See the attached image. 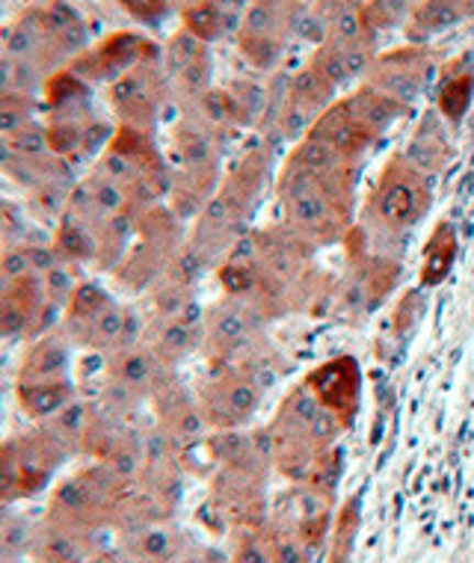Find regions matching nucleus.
Returning a JSON list of instances; mask_svg holds the SVG:
<instances>
[{"label":"nucleus","instance_id":"obj_15","mask_svg":"<svg viewBox=\"0 0 474 563\" xmlns=\"http://www.w3.org/2000/svg\"><path fill=\"white\" fill-rule=\"evenodd\" d=\"M161 80H157L155 71H148L145 66H140L134 75H128L122 84L117 87V108L122 117L134 119V122H152L161 108Z\"/></svg>","mask_w":474,"mask_h":563},{"label":"nucleus","instance_id":"obj_25","mask_svg":"<svg viewBox=\"0 0 474 563\" xmlns=\"http://www.w3.org/2000/svg\"><path fill=\"white\" fill-rule=\"evenodd\" d=\"M465 7H469V15H474V0H465Z\"/></svg>","mask_w":474,"mask_h":563},{"label":"nucleus","instance_id":"obj_13","mask_svg":"<svg viewBox=\"0 0 474 563\" xmlns=\"http://www.w3.org/2000/svg\"><path fill=\"white\" fill-rule=\"evenodd\" d=\"M456 253H460V238H456V225L442 217L433 225V232L427 238L425 253H421V267H418V288L433 291L442 282L451 276L456 264Z\"/></svg>","mask_w":474,"mask_h":563},{"label":"nucleus","instance_id":"obj_4","mask_svg":"<svg viewBox=\"0 0 474 563\" xmlns=\"http://www.w3.org/2000/svg\"><path fill=\"white\" fill-rule=\"evenodd\" d=\"M320 400L315 391L306 386V379H297L285 395H282L279 407L273 412L271 424H267V437H271V463L282 477H288L290 484H302L309 475L311 463L323 454L315 445L311 437V424L320 412Z\"/></svg>","mask_w":474,"mask_h":563},{"label":"nucleus","instance_id":"obj_14","mask_svg":"<svg viewBox=\"0 0 474 563\" xmlns=\"http://www.w3.org/2000/svg\"><path fill=\"white\" fill-rule=\"evenodd\" d=\"M344 101H348L350 113L356 117L359 125L365 128L371 136H377V140L386 134L388 128L395 125L397 119L409 113V108H404L400 101L388 98L386 92H379V89H374L371 84H362V87H359L356 92H350Z\"/></svg>","mask_w":474,"mask_h":563},{"label":"nucleus","instance_id":"obj_20","mask_svg":"<svg viewBox=\"0 0 474 563\" xmlns=\"http://www.w3.org/2000/svg\"><path fill=\"white\" fill-rule=\"evenodd\" d=\"M474 101V75L472 71H456L439 87V98H436V110L439 117L445 119L448 125H460L472 108Z\"/></svg>","mask_w":474,"mask_h":563},{"label":"nucleus","instance_id":"obj_22","mask_svg":"<svg viewBox=\"0 0 474 563\" xmlns=\"http://www.w3.org/2000/svg\"><path fill=\"white\" fill-rule=\"evenodd\" d=\"M341 472H344V451L339 445L327 448L323 454H318V460L311 463L309 475L300 486L311 489L315 496H323L335 501V493H339L341 484Z\"/></svg>","mask_w":474,"mask_h":563},{"label":"nucleus","instance_id":"obj_9","mask_svg":"<svg viewBox=\"0 0 474 563\" xmlns=\"http://www.w3.org/2000/svg\"><path fill=\"white\" fill-rule=\"evenodd\" d=\"M302 379L315 391L320 407L335 412L344 428L350 430L356 424L359 407H362V365L356 356H350V353L332 356V360L315 365Z\"/></svg>","mask_w":474,"mask_h":563},{"label":"nucleus","instance_id":"obj_23","mask_svg":"<svg viewBox=\"0 0 474 563\" xmlns=\"http://www.w3.org/2000/svg\"><path fill=\"white\" fill-rule=\"evenodd\" d=\"M418 0H365L362 15L368 21L371 30H395L407 27L409 15L416 12Z\"/></svg>","mask_w":474,"mask_h":563},{"label":"nucleus","instance_id":"obj_7","mask_svg":"<svg viewBox=\"0 0 474 563\" xmlns=\"http://www.w3.org/2000/svg\"><path fill=\"white\" fill-rule=\"evenodd\" d=\"M264 391L234 365H217V374L199 391V412L213 430H241L250 424Z\"/></svg>","mask_w":474,"mask_h":563},{"label":"nucleus","instance_id":"obj_11","mask_svg":"<svg viewBox=\"0 0 474 563\" xmlns=\"http://www.w3.org/2000/svg\"><path fill=\"white\" fill-rule=\"evenodd\" d=\"M400 152L418 173L430 175V178L445 173L454 161V143H451L445 119L439 117V110H427L425 117L418 119L416 131L409 134L407 146Z\"/></svg>","mask_w":474,"mask_h":563},{"label":"nucleus","instance_id":"obj_19","mask_svg":"<svg viewBox=\"0 0 474 563\" xmlns=\"http://www.w3.org/2000/svg\"><path fill=\"white\" fill-rule=\"evenodd\" d=\"M267 534V545H271L273 563H315V554L300 537V531L294 528V522L273 516L264 525Z\"/></svg>","mask_w":474,"mask_h":563},{"label":"nucleus","instance_id":"obj_6","mask_svg":"<svg viewBox=\"0 0 474 563\" xmlns=\"http://www.w3.org/2000/svg\"><path fill=\"white\" fill-rule=\"evenodd\" d=\"M271 321L250 302L223 297L205 311L202 350L217 365H232L246 350L267 335Z\"/></svg>","mask_w":474,"mask_h":563},{"label":"nucleus","instance_id":"obj_12","mask_svg":"<svg viewBox=\"0 0 474 563\" xmlns=\"http://www.w3.org/2000/svg\"><path fill=\"white\" fill-rule=\"evenodd\" d=\"M309 131L315 136H320V140H327L339 155H344L353 164H362L365 155L374 148V143H377V136H371L365 128L359 125L344 98L332 101L330 108L315 119V125Z\"/></svg>","mask_w":474,"mask_h":563},{"label":"nucleus","instance_id":"obj_8","mask_svg":"<svg viewBox=\"0 0 474 563\" xmlns=\"http://www.w3.org/2000/svg\"><path fill=\"white\" fill-rule=\"evenodd\" d=\"M430 75H433L430 51L425 45H407V48L377 54L374 66L365 75V84L400 101L404 108H412L416 98L427 89Z\"/></svg>","mask_w":474,"mask_h":563},{"label":"nucleus","instance_id":"obj_18","mask_svg":"<svg viewBox=\"0 0 474 563\" xmlns=\"http://www.w3.org/2000/svg\"><path fill=\"white\" fill-rule=\"evenodd\" d=\"M232 365L238 371H243V374H246V377H250L252 383L264 391V395H267V391H271L282 377H285V368H288L285 360H282L279 347H276L267 335H264L262 341H255V344L243 353L241 360L232 362Z\"/></svg>","mask_w":474,"mask_h":563},{"label":"nucleus","instance_id":"obj_3","mask_svg":"<svg viewBox=\"0 0 474 563\" xmlns=\"http://www.w3.org/2000/svg\"><path fill=\"white\" fill-rule=\"evenodd\" d=\"M348 267L341 273L332 291V314L348 323H362L368 314L379 311L388 297L397 291V282L404 276V262L388 253H368V234L362 223L353 225L344 238Z\"/></svg>","mask_w":474,"mask_h":563},{"label":"nucleus","instance_id":"obj_5","mask_svg":"<svg viewBox=\"0 0 474 563\" xmlns=\"http://www.w3.org/2000/svg\"><path fill=\"white\" fill-rule=\"evenodd\" d=\"M300 0H252L238 27V48L252 66L271 71L285 54L290 36L300 33Z\"/></svg>","mask_w":474,"mask_h":563},{"label":"nucleus","instance_id":"obj_16","mask_svg":"<svg viewBox=\"0 0 474 563\" xmlns=\"http://www.w3.org/2000/svg\"><path fill=\"white\" fill-rule=\"evenodd\" d=\"M465 15V0H418L416 12L407 21V40L412 45H425L427 40L456 27Z\"/></svg>","mask_w":474,"mask_h":563},{"label":"nucleus","instance_id":"obj_10","mask_svg":"<svg viewBox=\"0 0 474 563\" xmlns=\"http://www.w3.org/2000/svg\"><path fill=\"white\" fill-rule=\"evenodd\" d=\"M273 148H276V143L262 140V146L250 148L220 181V190L225 196H232L234 202L243 205L252 214H255V208L267 194L271 181H276L273 178Z\"/></svg>","mask_w":474,"mask_h":563},{"label":"nucleus","instance_id":"obj_2","mask_svg":"<svg viewBox=\"0 0 474 563\" xmlns=\"http://www.w3.org/2000/svg\"><path fill=\"white\" fill-rule=\"evenodd\" d=\"M436 178L418 173L404 152H392L379 166L377 181L371 187L362 208V229L368 234V246L386 253V243H404L412 229L425 223L433 208Z\"/></svg>","mask_w":474,"mask_h":563},{"label":"nucleus","instance_id":"obj_24","mask_svg":"<svg viewBox=\"0 0 474 563\" xmlns=\"http://www.w3.org/2000/svg\"><path fill=\"white\" fill-rule=\"evenodd\" d=\"M232 563H273L271 545H267V534L262 528H241L234 537Z\"/></svg>","mask_w":474,"mask_h":563},{"label":"nucleus","instance_id":"obj_21","mask_svg":"<svg viewBox=\"0 0 474 563\" xmlns=\"http://www.w3.org/2000/svg\"><path fill=\"white\" fill-rule=\"evenodd\" d=\"M427 314V291L425 288H407V291L397 297V302L392 306V314H388V330L400 344L416 335V330L421 327Z\"/></svg>","mask_w":474,"mask_h":563},{"label":"nucleus","instance_id":"obj_17","mask_svg":"<svg viewBox=\"0 0 474 563\" xmlns=\"http://www.w3.org/2000/svg\"><path fill=\"white\" fill-rule=\"evenodd\" d=\"M359 525H362V498L348 496L332 514L330 543H327V563H350L356 552Z\"/></svg>","mask_w":474,"mask_h":563},{"label":"nucleus","instance_id":"obj_1","mask_svg":"<svg viewBox=\"0 0 474 563\" xmlns=\"http://www.w3.org/2000/svg\"><path fill=\"white\" fill-rule=\"evenodd\" d=\"M362 169H348L330 178L300 173L282 164L273 181L282 220L315 250L344 243L356 225V185Z\"/></svg>","mask_w":474,"mask_h":563}]
</instances>
